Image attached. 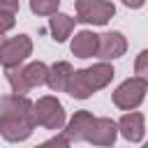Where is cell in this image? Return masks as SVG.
Returning a JSON list of instances; mask_svg holds the SVG:
<instances>
[{
	"label": "cell",
	"mask_w": 148,
	"mask_h": 148,
	"mask_svg": "<svg viewBox=\"0 0 148 148\" xmlns=\"http://www.w3.org/2000/svg\"><path fill=\"white\" fill-rule=\"evenodd\" d=\"M116 76V69L102 60L92 67H83V69H74L72 76H69V83H67V95L74 97V99H88L92 92L106 88Z\"/></svg>",
	"instance_id": "1"
},
{
	"label": "cell",
	"mask_w": 148,
	"mask_h": 148,
	"mask_svg": "<svg viewBox=\"0 0 148 148\" xmlns=\"http://www.w3.org/2000/svg\"><path fill=\"white\" fill-rule=\"evenodd\" d=\"M32 123L35 127H44V130H62L65 127V109L60 104V99H56L53 95H44L37 102H32Z\"/></svg>",
	"instance_id": "2"
},
{
	"label": "cell",
	"mask_w": 148,
	"mask_h": 148,
	"mask_svg": "<svg viewBox=\"0 0 148 148\" xmlns=\"http://www.w3.org/2000/svg\"><path fill=\"white\" fill-rule=\"evenodd\" d=\"M146 92H148V81H143L141 76H130L125 79L111 95L113 104L123 111H132L136 109L143 99H146Z\"/></svg>",
	"instance_id": "3"
},
{
	"label": "cell",
	"mask_w": 148,
	"mask_h": 148,
	"mask_svg": "<svg viewBox=\"0 0 148 148\" xmlns=\"http://www.w3.org/2000/svg\"><path fill=\"white\" fill-rule=\"evenodd\" d=\"M74 7H76V21L90 25H106L116 14V5L109 0H76Z\"/></svg>",
	"instance_id": "4"
},
{
	"label": "cell",
	"mask_w": 148,
	"mask_h": 148,
	"mask_svg": "<svg viewBox=\"0 0 148 148\" xmlns=\"http://www.w3.org/2000/svg\"><path fill=\"white\" fill-rule=\"evenodd\" d=\"M32 53V39L28 35H16L2 42L0 46V65L7 67H18L23 65Z\"/></svg>",
	"instance_id": "5"
},
{
	"label": "cell",
	"mask_w": 148,
	"mask_h": 148,
	"mask_svg": "<svg viewBox=\"0 0 148 148\" xmlns=\"http://www.w3.org/2000/svg\"><path fill=\"white\" fill-rule=\"evenodd\" d=\"M35 130V123L30 116H0V134L2 139L18 143L25 141Z\"/></svg>",
	"instance_id": "6"
},
{
	"label": "cell",
	"mask_w": 148,
	"mask_h": 148,
	"mask_svg": "<svg viewBox=\"0 0 148 148\" xmlns=\"http://www.w3.org/2000/svg\"><path fill=\"white\" fill-rule=\"evenodd\" d=\"M127 51V39L123 32L118 30H109L99 35V46H97V58L102 60H116L120 56H125Z\"/></svg>",
	"instance_id": "7"
},
{
	"label": "cell",
	"mask_w": 148,
	"mask_h": 148,
	"mask_svg": "<svg viewBox=\"0 0 148 148\" xmlns=\"http://www.w3.org/2000/svg\"><path fill=\"white\" fill-rule=\"evenodd\" d=\"M92 127H95V116H92L90 111L81 109V111H76V113L69 118V123H67V127H65L62 132L67 134L69 143H72V141H88Z\"/></svg>",
	"instance_id": "8"
},
{
	"label": "cell",
	"mask_w": 148,
	"mask_h": 148,
	"mask_svg": "<svg viewBox=\"0 0 148 148\" xmlns=\"http://www.w3.org/2000/svg\"><path fill=\"white\" fill-rule=\"evenodd\" d=\"M118 132L123 134V139L125 141H130V143H139V141H143V134H146V118H143V113H139V111H127L118 123Z\"/></svg>",
	"instance_id": "9"
},
{
	"label": "cell",
	"mask_w": 148,
	"mask_h": 148,
	"mask_svg": "<svg viewBox=\"0 0 148 148\" xmlns=\"http://www.w3.org/2000/svg\"><path fill=\"white\" fill-rule=\"evenodd\" d=\"M118 136V125L111 118H95V127L88 136V143L92 146H113Z\"/></svg>",
	"instance_id": "10"
},
{
	"label": "cell",
	"mask_w": 148,
	"mask_h": 148,
	"mask_svg": "<svg viewBox=\"0 0 148 148\" xmlns=\"http://www.w3.org/2000/svg\"><path fill=\"white\" fill-rule=\"evenodd\" d=\"M97 46H99V35H95L92 30L76 32L72 44H69L72 56H76V58H92V56H97Z\"/></svg>",
	"instance_id": "11"
},
{
	"label": "cell",
	"mask_w": 148,
	"mask_h": 148,
	"mask_svg": "<svg viewBox=\"0 0 148 148\" xmlns=\"http://www.w3.org/2000/svg\"><path fill=\"white\" fill-rule=\"evenodd\" d=\"M0 116H30L32 118V102L18 92L2 95L0 97Z\"/></svg>",
	"instance_id": "12"
},
{
	"label": "cell",
	"mask_w": 148,
	"mask_h": 148,
	"mask_svg": "<svg viewBox=\"0 0 148 148\" xmlns=\"http://www.w3.org/2000/svg\"><path fill=\"white\" fill-rule=\"evenodd\" d=\"M72 65L60 60V62H53L49 67V76H46V86L53 90V92H65L67 90V83H69V76H72Z\"/></svg>",
	"instance_id": "13"
},
{
	"label": "cell",
	"mask_w": 148,
	"mask_h": 148,
	"mask_svg": "<svg viewBox=\"0 0 148 148\" xmlns=\"http://www.w3.org/2000/svg\"><path fill=\"white\" fill-rule=\"evenodd\" d=\"M74 25H76V18H72V16H67V14H60V12L51 14V18H49L51 35H53V39H56L58 44H62V42L72 35Z\"/></svg>",
	"instance_id": "14"
},
{
	"label": "cell",
	"mask_w": 148,
	"mask_h": 148,
	"mask_svg": "<svg viewBox=\"0 0 148 148\" xmlns=\"http://www.w3.org/2000/svg\"><path fill=\"white\" fill-rule=\"evenodd\" d=\"M23 74H25V81L30 83V88L46 86L49 65H44L42 60H35V62H30V65H25V67H23Z\"/></svg>",
	"instance_id": "15"
},
{
	"label": "cell",
	"mask_w": 148,
	"mask_h": 148,
	"mask_svg": "<svg viewBox=\"0 0 148 148\" xmlns=\"http://www.w3.org/2000/svg\"><path fill=\"white\" fill-rule=\"evenodd\" d=\"M5 74H7V83H9L12 92H18V95L30 92V83L25 81V74H23V67L21 65L18 67H7Z\"/></svg>",
	"instance_id": "16"
},
{
	"label": "cell",
	"mask_w": 148,
	"mask_h": 148,
	"mask_svg": "<svg viewBox=\"0 0 148 148\" xmlns=\"http://www.w3.org/2000/svg\"><path fill=\"white\" fill-rule=\"evenodd\" d=\"M60 7V0H30V12L37 16H51Z\"/></svg>",
	"instance_id": "17"
},
{
	"label": "cell",
	"mask_w": 148,
	"mask_h": 148,
	"mask_svg": "<svg viewBox=\"0 0 148 148\" xmlns=\"http://www.w3.org/2000/svg\"><path fill=\"white\" fill-rule=\"evenodd\" d=\"M134 72H136V76H141L143 81H148V49H143V51L136 56V60H134Z\"/></svg>",
	"instance_id": "18"
},
{
	"label": "cell",
	"mask_w": 148,
	"mask_h": 148,
	"mask_svg": "<svg viewBox=\"0 0 148 148\" xmlns=\"http://www.w3.org/2000/svg\"><path fill=\"white\" fill-rule=\"evenodd\" d=\"M16 14H9V12H0V32H7V30H12L14 28V23H16V18H14Z\"/></svg>",
	"instance_id": "19"
},
{
	"label": "cell",
	"mask_w": 148,
	"mask_h": 148,
	"mask_svg": "<svg viewBox=\"0 0 148 148\" xmlns=\"http://www.w3.org/2000/svg\"><path fill=\"white\" fill-rule=\"evenodd\" d=\"M44 146H69V139H67V134L62 132V134H56V136H51L49 141H44Z\"/></svg>",
	"instance_id": "20"
},
{
	"label": "cell",
	"mask_w": 148,
	"mask_h": 148,
	"mask_svg": "<svg viewBox=\"0 0 148 148\" xmlns=\"http://www.w3.org/2000/svg\"><path fill=\"white\" fill-rule=\"evenodd\" d=\"M0 12L16 14L18 12V0H0Z\"/></svg>",
	"instance_id": "21"
},
{
	"label": "cell",
	"mask_w": 148,
	"mask_h": 148,
	"mask_svg": "<svg viewBox=\"0 0 148 148\" xmlns=\"http://www.w3.org/2000/svg\"><path fill=\"white\" fill-rule=\"evenodd\" d=\"M120 2H123L125 7H130V9H141L146 0H120Z\"/></svg>",
	"instance_id": "22"
},
{
	"label": "cell",
	"mask_w": 148,
	"mask_h": 148,
	"mask_svg": "<svg viewBox=\"0 0 148 148\" xmlns=\"http://www.w3.org/2000/svg\"><path fill=\"white\" fill-rule=\"evenodd\" d=\"M2 42H5V32H0V46H2Z\"/></svg>",
	"instance_id": "23"
},
{
	"label": "cell",
	"mask_w": 148,
	"mask_h": 148,
	"mask_svg": "<svg viewBox=\"0 0 148 148\" xmlns=\"http://www.w3.org/2000/svg\"><path fill=\"white\" fill-rule=\"evenodd\" d=\"M146 146H148V143H146Z\"/></svg>",
	"instance_id": "24"
}]
</instances>
